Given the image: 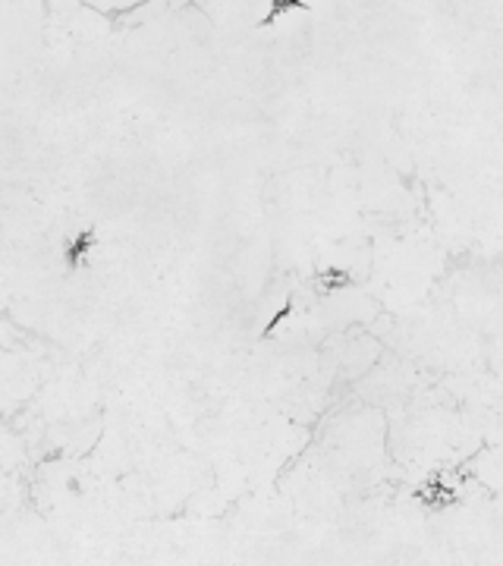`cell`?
I'll list each match as a JSON object with an SVG mask.
<instances>
[{
	"label": "cell",
	"instance_id": "6da1fadb",
	"mask_svg": "<svg viewBox=\"0 0 503 566\" xmlns=\"http://www.w3.org/2000/svg\"><path fill=\"white\" fill-rule=\"evenodd\" d=\"M287 7H306V3H302V0H280V3H274V7H271V13L262 20V26H271V22H274Z\"/></svg>",
	"mask_w": 503,
	"mask_h": 566
},
{
	"label": "cell",
	"instance_id": "7a4b0ae2",
	"mask_svg": "<svg viewBox=\"0 0 503 566\" xmlns=\"http://www.w3.org/2000/svg\"><path fill=\"white\" fill-rule=\"evenodd\" d=\"M91 242H95V236H91V233H82V236H79V242H73V246H70V261H76L79 255H82V248L91 246Z\"/></svg>",
	"mask_w": 503,
	"mask_h": 566
}]
</instances>
